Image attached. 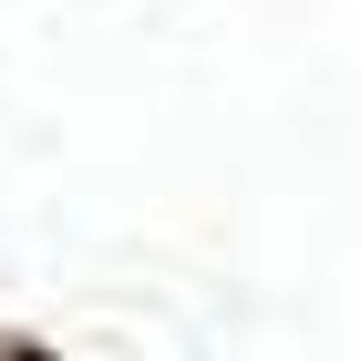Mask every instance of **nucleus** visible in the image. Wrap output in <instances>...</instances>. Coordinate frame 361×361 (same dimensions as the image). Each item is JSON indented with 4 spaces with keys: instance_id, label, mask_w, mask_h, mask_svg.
<instances>
[{
    "instance_id": "obj_1",
    "label": "nucleus",
    "mask_w": 361,
    "mask_h": 361,
    "mask_svg": "<svg viewBox=\"0 0 361 361\" xmlns=\"http://www.w3.org/2000/svg\"><path fill=\"white\" fill-rule=\"evenodd\" d=\"M11 361H52V351H42V341H11Z\"/></svg>"
}]
</instances>
